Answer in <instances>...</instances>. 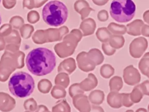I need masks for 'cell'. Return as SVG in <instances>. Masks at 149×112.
Instances as JSON below:
<instances>
[{
  "label": "cell",
  "instance_id": "cell-1",
  "mask_svg": "<svg viewBox=\"0 0 149 112\" xmlns=\"http://www.w3.org/2000/svg\"><path fill=\"white\" fill-rule=\"evenodd\" d=\"M28 70L37 77L50 74L56 66V58L50 49L37 47L28 54L26 59Z\"/></svg>",
  "mask_w": 149,
  "mask_h": 112
},
{
  "label": "cell",
  "instance_id": "cell-2",
  "mask_svg": "<svg viewBox=\"0 0 149 112\" xmlns=\"http://www.w3.org/2000/svg\"><path fill=\"white\" fill-rule=\"evenodd\" d=\"M8 87L13 96L23 98L29 97L33 93L35 82L31 75L25 71H18L10 77Z\"/></svg>",
  "mask_w": 149,
  "mask_h": 112
},
{
  "label": "cell",
  "instance_id": "cell-3",
  "mask_svg": "<svg viewBox=\"0 0 149 112\" xmlns=\"http://www.w3.org/2000/svg\"><path fill=\"white\" fill-rule=\"evenodd\" d=\"M68 16V10L63 2L53 0L47 3L42 10V17L48 26L58 27L65 23Z\"/></svg>",
  "mask_w": 149,
  "mask_h": 112
},
{
  "label": "cell",
  "instance_id": "cell-4",
  "mask_svg": "<svg viewBox=\"0 0 149 112\" xmlns=\"http://www.w3.org/2000/svg\"><path fill=\"white\" fill-rule=\"evenodd\" d=\"M136 12V5L132 0H113L110 14L118 23H127L132 20Z\"/></svg>",
  "mask_w": 149,
  "mask_h": 112
},
{
  "label": "cell",
  "instance_id": "cell-5",
  "mask_svg": "<svg viewBox=\"0 0 149 112\" xmlns=\"http://www.w3.org/2000/svg\"><path fill=\"white\" fill-rule=\"evenodd\" d=\"M131 55L133 58L141 57L148 47V42L145 38H138L131 44Z\"/></svg>",
  "mask_w": 149,
  "mask_h": 112
},
{
  "label": "cell",
  "instance_id": "cell-6",
  "mask_svg": "<svg viewBox=\"0 0 149 112\" xmlns=\"http://www.w3.org/2000/svg\"><path fill=\"white\" fill-rule=\"evenodd\" d=\"M125 81L130 85H134L141 81V74L133 65H130L125 70Z\"/></svg>",
  "mask_w": 149,
  "mask_h": 112
},
{
  "label": "cell",
  "instance_id": "cell-7",
  "mask_svg": "<svg viewBox=\"0 0 149 112\" xmlns=\"http://www.w3.org/2000/svg\"><path fill=\"white\" fill-rule=\"evenodd\" d=\"M131 96V99H132V103H139L141 100V99L143 97V93L141 91V88H140V86H136V87L134 88L133 91L131 93V95H130Z\"/></svg>",
  "mask_w": 149,
  "mask_h": 112
},
{
  "label": "cell",
  "instance_id": "cell-8",
  "mask_svg": "<svg viewBox=\"0 0 149 112\" xmlns=\"http://www.w3.org/2000/svg\"><path fill=\"white\" fill-rule=\"evenodd\" d=\"M149 68V52L146 54L139 63V68L141 73L145 75L146 70Z\"/></svg>",
  "mask_w": 149,
  "mask_h": 112
},
{
  "label": "cell",
  "instance_id": "cell-9",
  "mask_svg": "<svg viewBox=\"0 0 149 112\" xmlns=\"http://www.w3.org/2000/svg\"><path fill=\"white\" fill-rule=\"evenodd\" d=\"M140 86L141 91L144 95L149 96V80L143 81Z\"/></svg>",
  "mask_w": 149,
  "mask_h": 112
},
{
  "label": "cell",
  "instance_id": "cell-10",
  "mask_svg": "<svg viewBox=\"0 0 149 112\" xmlns=\"http://www.w3.org/2000/svg\"><path fill=\"white\" fill-rule=\"evenodd\" d=\"M142 30V34H143L146 36H149V26H146V25H143Z\"/></svg>",
  "mask_w": 149,
  "mask_h": 112
},
{
  "label": "cell",
  "instance_id": "cell-11",
  "mask_svg": "<svg viewBox=\"0 0 149 112\" xmlns=\"http://www.w3.org/2000/svg\"><path fill=\"white\" fill-rule=\"evenodd\" d=\"M143 18H144V20H145L146 23H149V10H148V11H146L145 13H144Z\"/></svg>",
  "mask_w": 149,
  "mask_h": 112
},
{
  "label": "cell",
  "instance_id": "cell-12",
  "mask_svg": "<svg viewBox=\"0 0 149 112\" xmlns=\"http://www.w3.org/2000/svg\"><path fill=\"white\" fill-rule=\"evenodd\" d=\"M136 112H148V111L146 110V109H143V108H141V109H138V110L136 111Z\"/></svg>",
  "mask_w": 149,
  "mask_h": 112
},
{
  "label": "cell",
  "instance_id": "cell-13",
  "mask_svg": "<svg viewBox=\"0 0 149 112\" xmlns=\"http://www.w3.org/2000/svg\"><path fill=\"white\" fill-rule=\"evenodd\" d=\"M145 75H146V76H147V77H148V78H149V68H148V69L146 70V71Z\"/></svg>",
  "mask_w": 149,
  "mask_h": 112
},
{
  "label": "cell",
  "instance_id": "cell-14",
  "mask_svg": "<svg viewBox=\"0 0 149 112\" xmlns=\"http://www.w3.org/2000/svg\"><path fill=\"white\" fill-rule=\"evenodd\" d=\"M1 15H0V25H1Z\"/></svg>",
  "mask_w": 149,
  "mask_h": 112
},
{
  "label": "cell",
  "instance_id": "cell-15",
  "mask_svg": "<svg viewBox=\"0 0 149 112\" xmlns=\"http://www.w3.org/2000/svg\"><path fill=\"white\" fill-rule=\"evenodd\" d=\"M126 112H134V111H133L130 110V111H126Z\"/></svg>",
  "mask_w": 149,
  "mask_h": 112
},
{
  "label": "cell",
  "instance_id": "cell-16",
  "mask_svg": "<svg viewBox=\"0 0 149 112\" xmlns=\"http://www.w3.org/2000/svg\"><path fill=\"white\" fill-rule=\"evenodd\" d=\"M148 111H149V105H148Z\"/></svg>",
  "mask_w": 149,
  "mask_h": 112
},
{
  "label": "cell",
  "instance_id": "cell-17",
  "mask_svg": "<svg viewBox=\"0 0 149 112\" xmlns=\"http://www.w3.org/2000/svg\"><path fill=\"white\" fill-rule=\"evenodd\" d=\"M1 0H0V2H1Z\"/></svg>",
  "mask_w": 149,
  "mask_h": 112
}]
</instances>
